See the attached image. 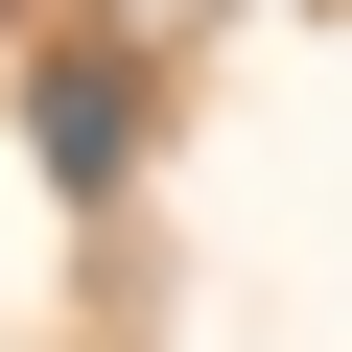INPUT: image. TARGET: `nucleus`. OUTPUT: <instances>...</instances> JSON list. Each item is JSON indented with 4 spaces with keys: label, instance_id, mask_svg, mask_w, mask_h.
I'll list each match as a JSON object with an SVG mask.
<instances>
[{
    "label": "nucleus",
    "instance_id": "obj_1",
    "mask_svg": "<svg viewBox=\"0 0 352 352\" xmlns=\"http://www.w3.org/2000/svg\"><path fill=\"white\" fill-rule=\"evenodd\" d=\"M24 141H47V188H118V164H141V71H118V47H47Z\"/></svg>",
    "mask_w": 352,
    "mask_h": 352
}]
</instances>
